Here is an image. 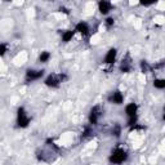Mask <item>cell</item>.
<instances>
[{"mask_svg": "<svg viewBox=\"0 0 165 165\" xmlns=\"http://www.w3.org/2000/svg\"><path fill=\"white\" fill-rule=\"evenodd\" d=\"M72 36H74V31H65L62 34V40L65 43H68L71 39H72Z\"/></svg>", "mask_w": 165, "mask_h": 165, "instance_id": "obj_12", "label": "cell"}, {"mask_svg": "<svg viewBox=\"0 0 165 165\" xmlns=\"http://www.w3.org/2000/svg\"><path fill=\"white\" fill-rule=\"evenodd\" d=\"M98 7H100V12L102 14H107L110 10H111V3L102 0V2H100V4H98Z\"/></svg>", "mask_w": 165, "mask_h": 165, "instance_id": "obj_8", "label": "cell"}, {"mask_svg": "<svg viewBox=\"0 0 165 165\" xmlns=\"http://www.w3.org/2000/svg\"><path fill=\"white\" fill-rule=\"evenodd\" d=\"M61 79H59V75H49L45 79V85L52 86V88H58L61 84Z\"/></svg>", "mask_w": 165, "mask_h": 165, "instance_id": "obj_5", "label": "cell"}, {"mask_svg": "<svg viewBox=\"0 0 165 165\" xmlns=\"http://www.w3.org/2000/svg\"><path fill=\"white\" fill-rule=\"evenodd\" d=\"M110 102H112L115 104H121L123 101H124V96L121 94V92H119V90H115L111 96H110Z\"/></svg>", "mask_w": 165, "mask_h": 165, "instance_id": "obj_6", "label": "cell"}, {"mask_svg": "<svg viewBox=\"0 0 165 165\" xmlns=\"http://www.w3.org/2000/svg\"><path fill=\"white\" fill-rule=\"evenodd\" d=\"M153 86L157 89H165V79H156L153 81Z\"/></svg>", "mask_w": 165, "mask_h": 165, "instance_id": "obj_13", "label": "cell"}, {"mask_svg": "<svg viewBox=\"0 0 165 165\" xmlns=\"http://www.w3.org/2000/svg\"><path fill=\"white\" fill-rule=\"evenodd\" d=\"M116 54H118V51L115 48L110 49V51L107 52V54H106V57H104V63H107V65L114 63L115 59H116Z\"/></svg>", "mask_w": 165, "mask_h": 165, "instance_id": "obj_7", "label": "cell"}, {"mask_svg": "<svg viewBox=\"0 0 165 165\" xmlns=\"http://www.w3.org/2000/svg\"><path fill=\"white\" fill-rule=\"evenodd\" d=\"M17 124L19 128H27L30 124V118L26 115V111L23 107H19L18 108V112H17Z\"/></svg>", "mask_w": 165, "mask_h": 165, "instance_id": "obj_2", "label": "cell"}, {"mask_svg": "<svg viewBox=\"0 0 165 165\" xmlns=\"http://www.w3.org/2000/svg\"><path fill=\"white\" fill-rule=\"evenodd\" d=\"M106 25H107L108 27H111V26L114 25V18H107V19H106Z\"/></svg>", "mask_w": 165, "mask_h": 165, "instance_id": "obj_20", "label": "cell"}, {"mask_svg": "<svg viewBox=\"0 0 165 165\" xmlns=\"http://www.w3.org/2000/svg\"><path fill=\"white\" fill-rule=\"evenodd\" d=\"M76 31H79L82 35H86L88 32H89V26H88L85 22H80V23L76 25Z\"/></svg>", "mask_w": 165, "mask_h": 165, "instance_id": "obj_10", "label": "cell"}, {"mask_svg": "<svg viewBox=\"0 0 165 165\" xmlns=\"http://www.w3.org/2000/svg\"><path fill=\"white\" fill-rule=\"evenodd\" d=\"M137 104L135 103H129L128 106L125 107V114L128 115V116H134V115H137Z\"/></svg>", "mask_w": 165, "mask_h": 165, "instance_id": "obj_9", "label": "cell"}, {"mask_svg": "<svg viewBox=\"0 0 165 165\" xmlns=\"http://www.w3.org/2000/svg\"><path fill=\"white\" fill-rule=\"evenodd\" d=\"M43 75H44V71H43V70H40V71L27 70V72H26V81H34V80H37V79H40Z\"/></svg>", "mask_w": 165, "mask_h": 165, "instance_id": "obj_4", "label": "cell"}, {"mask_svg": "<svg viewBox=\"0 0 165 165\" xmlns=\"http://www.w3.org/2000/svg\"><path fill=\"white\" fill-rule=\"evenodd\" d=\"M5 52H7V45H5V44L3 43L2 45H0V54H2V56H4Z\"/></svg>", "mask_w": 165, "mask_h": 165, "instance_id": "obj_17", "label": "cell"}, {"mask_svg": "<svg viewBox=\"0 0 165 165\" xmlns=\"http://www.w3.org/2000/svg\"><path fill=\"white\" fill-rule=\"evenodd\" d=\"M114 134L116 135V137H119V135H120V126H119V125H116V128L114 129Z\"/></svg>", "mask_w": 165, "mask_h": 165, "instance_id": "obj_19", "label": "cell"}, {"mask_svg": "<svg viewBox=\"0 0 165 165\" xmlns=\"http://www.w3.org/2000/svg\"><path fill=\"white\" fill-rule=\"evenodd\" d=\"M101 116V107L100 106H94L90 110V115H89V121L92 125H96L98 123V119Z\"/></svg>", "mask_w": 165, "mask_h": 165, "instance_id": "obj_3", "label": "cell"}, {"mask_svg": "<svg viewBox=\"0 0 165 165\" xmlns=\"http://www.w3.org/2000/svg\"><path fill=\"white\" fill-rule=\"evenodd\" d=\"M92 133V130H90V128H89V126H88V128H85V130H84V133H82V138H85V137H88V135H89Z\"/></svg>", "mask_w": 165, "mask_h": 165, "instance_id": "obj_18", "label": "cell"}, {"mask_svg": "<svg viewBox=\"0 0 165 165\" xmlns=\"http://www.w3.org/2000/svg\"><path fill=\"white\" fill-rule=\"evenodd\" d=\"M137 124V115H134V116H130L129 120H128V125L129 126H134Z\"/></svg>", "mask_w": 165, "mask_h": 165, "instance_id": "obj_16", "label": "cell"}, {"mask_svg": "<svg viewBox=\"0 0 165 165\" xmlns=\"http://www.w3.org/2000/svg\"><path fill=\"white\" fill-rule=\"evenodd\" d=\"M163 119H164V120H165V114H164V115H163Z\"/></svg>", "mask_w": 165, "mask_h": 165, "instance_id": "obj_21", "label": "cell"}, {"mask_svg": "<svg viewBox=\"0 0 165 165\" xmlns=\"http://www.w3.org/2000/svg\"><path fill=\"white\" fill-rule=\"evenodd\" d=\"M130 68H132L130 62L126 61V59H123V63H121V66H120V70H121L123 72H129Z\"/></svg>", "mask_w": 165, "mask_h": 165, "instance_id": "obj_11", "label": "cell"}, {"mask_svg": "<svg viewBox=\"0 0 165 165\" xmlns=\"http://www.w3.org/2000/svg\"><path fill=\"white\" fill-rule=\"evenodd\" d=\"M49 58H51V53L49 52H41L40 57H39V61L43 62V63H45V62L49 61Z\"/></svg>", "mask_w": 165, "mask_h": 165, "instance_id": "obj_14", "label": "cell"}, {"mask_svg": "<svg viewBox=\"0 0 165 165\" xmlns=\"http://www.w3.org/2000/svg\"><path fill=\"white\" fill-rule=\"evenodd\" d=\"M126 157H128V153H126L125 150L123 148H116V150H114L112 153L110 155V163L111 164H123Z\"/></svg>", "mask_w": 165, "mask_h": 165, "instance_id": "obj_1", "label": "cell"}, {"mask_svg": "<svg viewBox=\"0 0 165 165\" xmlns=\"http://www.w3.org/2000/svg\"><path fill=\"white\" fill-rule=\"evenodd\" d=\"M141 68H142V71H143V72H148L151 67L148 66V63H147L146 61H142V62H141Z\"/></svg>", "mask_w": 165, "mask_h": 165, "instance_id": "obj_15", "label": "cell"}]
</instances>
